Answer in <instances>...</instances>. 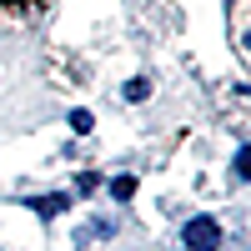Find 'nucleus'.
<instances>
[{
	"mask_svg": "<svg viewBox=\"0 0 251 251\" xmlns=\"http://www.w3.org/2000/svg\"><path fill=\"white\" fill-rule=\"evenodd\" d=\"M71 126H75V136H91L96 121H91V111H71Z\"/></svg>",
	"mask_w": 251,
	"mask_h": 251,
	"instance_id": "obj_6",
	"label": "nucleus"
},
{
	"mask_svg": "<svg viewBox=\"0 0 251 251\" xmlns=\"http://www.w3.org/2000/svg\"><path fill=\"white\" fill-rule=\"evenodd\" d=\"M181 241H186V251H221V226H216V216H191L181 226Z\"/></svg>",
	"mask_w": 251,
	"mask_h": 251,
	"instance_id": "obj_1",
	"label": "nucleus"
},
{
	"mask_svg": "<svg viewBox=\"0 0 251 251\" xmlns=\"http://www.w3.org/2000/svg\"><path fill=\"white\" fill-rule=\"evenodd\" d=\"M30 206H35V216H60V211L71 206V196H66V191H55V196H40V201H30Z\"/></svg>",
	"mask_w": 251,
	"mask_h": 251,
	"instance_id": "obj_2",
	"label": "nucleus"
},
{
	"mask_svg": "<svg viewBox=\"0 0 251 251\" xmlns=\"http://www.w3.org/2000/svg\"><path fill=\"white\" fill-rule=\"evenodd\" d=\"M146 96H151V80H146V75H136L131 86H126V100H146Z\"/></svg>",
	"mask_w": 251,
	"mask_h": 251,
	"instance_id": "obj_4",
	"label": "nucleus"
},
{
	"mask_svg": "<svg viewBox=\"0 0 251 251\" xmlns=\"http://www.w3.org/2000/svg\"><path fill=\"white\" fill-rule=\"evenodd\" d=\"M231 176H236V181H246V176H251V151H246V146L236 151V166H231Z\"/></svg>",
	"mask_w": 251,
	"mask_h": 251,
	"instance_id": "obj_5",
	"label": "nucleus"
},
{
	"mask_svg": "<svg viewBox=\"0 0 251 251\" xmlns=\"http://www.w3.org/2000/svg\"><path fill=\"white\" fill-rule=\"evenodd\" d=\"M111 196H116V201H131V196H136V176H116V181H111Z\"/></svg>",
	"mask_w": 251,
	"mask_h": 251,
	"instance_id": "obj_3",
	"label": "nucleus"
}]
</instances>
